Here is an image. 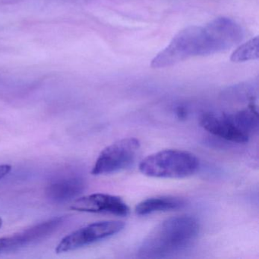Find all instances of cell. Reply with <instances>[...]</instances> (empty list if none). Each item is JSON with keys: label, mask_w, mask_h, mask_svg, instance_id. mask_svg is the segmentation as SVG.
<instances>
[{"label": "cell", "mask_w": 259, "mask_h": 259, "mask_svg": "<svg viewBox=\"0 0 259 259\" xmlns=\"http://www.w3.org/2000/svg\"><path fill=\"white\" fill-rule=\"evenodd\" d=\"M242 28L227 18L214 19L204 27H189L178 33L151 61L154 69L169 67L188 59L223 52L239 43Z\"/></svg>", "instance_id": "obj_1"}, {"label": "cell", "mask_w": 259, "mask_h": 259, "mask_svg": "<svg viewBox=\"0 0 259 259\" xmlns=\"http://www.w3.org/2000/svg\"><path fill=\"white\" fill-rule=\"evenodd\" d=\"M199 223L189 215L172 217L159 224L144 239L138 254L145 258H160L190 247L199 234Z\"/></svg>", "instance_id": "obj_2"}, {"label": "cell", "mask_w": 259, "mask_h": 259, "mask_svg": "<svg viewBox=\"0 0 259 259\" xmlns=\"http://www.w3.org/2000/svg\"><path fill=\"white\" fill-rule=\"evenodd\" d=\"M201 126L217 137L234 143H246L257 130L258 117L255 108L248 107L232 114L205 113L200 121Z\"/></svg>", "instance_id": "obj_3"}, {"label": "cell", "mask_w": 259, "mask_h": 259, "mask_svg": "<svg viewBox=\"0 0 259 259\" xmlns=\"http://www.w3.org/2000/svg\"><path fill=\"white\" fill-rule=\"evenodd\" d=\"M199 169V160L195 154L183 150L166 149L145 157L139 170L149 177L183 179L194 175Z\"/></svg>", "instance_id": "obj_4"}, {"label": "cell", "mask_w": 259, "mask_h": 259, "mask_svg": "<svg viewBox=\"0 0 259 259\" xmlns=\"http://www.w3.org/2000/svg\"><path fill=\"white\" fill-rule=\"evenodd\" d=\"M140 142L136 138L121 139L104 148L98 156L92 174L107 175L126 169L136 160Z\"/></svg>", "instance_id": "obj_5"}, {"label": "cell", "mask_w": 259, "mask_h": 259, "mask_svg": "<svg viewBox=\"0 0 259 259\" xmlns=\"http://www.w3.org/2000/svg\"><path fill=\"white\" fill-rule=\"evenodd\" d=\"M124 227V222L119 221H99L88 224L65 236L57 245L56 252H69L88 246L117 234Z\"/></svg>", "instance_id": "obj_6"}, {"label": "cell", "mask_w": 259, "mask_h": 259, "mask_svg": "<svg viewBox=\"0 0 259 259\" xmlns=\"http://www.w3.org/2000/svg\"><path fill=\"white\" fill-rule=\"evenodd\" d=\"M65 221L64 216L54 217L11 236L0 237V253L14 251L37 243L55 233Z\"/></svg>", "instance_id": "obj_7"}, {"label": "cell", "mask_w": 259, "mask_h": 259, "mask_svg": "<svg viewBox=\"0 0 259 259\" xmlns=\"http://www.w3.org/2000/svg\"><path fill=\"white\" fill-rule=\"evenodd\" d=\"M70 209L88 213H109L125 217L130 212L126 203L118 196L109 194L95 193L78 198L71 204Z\"/></svg>", "instance_id": "obj_8"}, {"label": "cell", "mask_w": 259, "mask_h": 259, "mask_svg": "<svg viewBox=\"0 0 259 259\" xmlns=\"http://www.w3.org/2000/svg\"><path fill=\"white\" fill-rule=\"evenodd\" d=\"M85 186V181L80 176L73 174L63 175L49 182L45 189V195L51 202H68L78 198Z\"/></svg>", "instance_id": "obj_9"}, {"label": "cell", "mask_w": 259, "mask_h": 259, "mask_svg": "<svg viewBox=\"0 0 259 259\" xmlns=\"http://www.w3.org/2000/svg\"><path fill=\"white\" fill-rule=\"evenodd\" d=\"M186 205V201L180 197L157 196L146 198L136 206V214L146 216L158 212L179 210Z\"/></svg>", "instance_id": "obj_10"}, {"label": "cell", "mask_w": 259, "mask_h": 259, "mask_svg": "<svg viewBox=\"0 0 259 259\" xmlns=\"http://www.w3.org/2000/svg\"><path fill=\"white\" fill-rule=\"evenodd\" d=\"M258 57L259 39L256 37L238 48L232 54L231 60L234 63H241L257 60Z\"/></svg>", "instance_id": "obj_11"}, {"label": "cell", "mask_w": 259, "mask_h": 259, "mask_svg": "<svg viewBox=\"0 0 259 259\" xmlns=\"http://www.w3.org/2000/svg\"><path fill=\"white\" fill-rule=\"evenodd\" d=\"M12 170V166L9 164H0V180L7 177Z\"/></svg>", "instance_id": "obj_12"}, {"label": "cell", "mask_w": 259, "mask_h": 259, "mask_svg": "<svg viewBox=\"0 0 259 259\" xmlns=\"http://www.w3.org/2000/svg\"><path fill=\"white\" fill-rule=\"evenodd\" d=\"M3 226V220L2 218H0V228L2 227Z\"/></svg>", "instance_id": "obj_13"}]
</instances>
